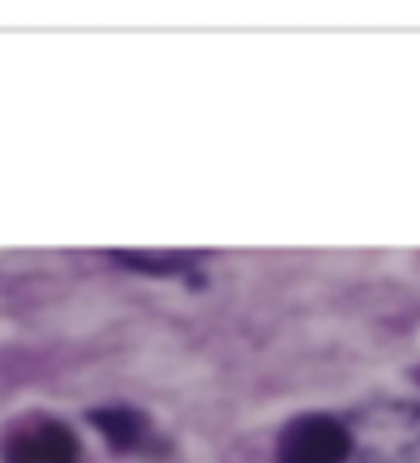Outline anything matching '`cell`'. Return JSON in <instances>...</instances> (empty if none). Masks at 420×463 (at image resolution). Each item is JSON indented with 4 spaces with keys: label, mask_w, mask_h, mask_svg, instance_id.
<instances>
[{
    "label": "cell",
    "mask_w": 420,
    "mask_h": 463,
    "mask_svg": "<svg viewBox=\"0 0 420 463\" xmlns=\"http://www.w3.org/2000/svg\"><path fill=\"white\" fill-rule=\"evenodd\" d=\"M79 441L66 424L43 420L14 435L6 445L9 463H76Z\"/></svg>",
    "instance_id": "obj_2"
},
{
    "label": "cell",
    "mask_w": 420,
    "mask_h": 463,
    "mask_svg": "<svg viewBox=\"0 0 420 463\" xmlns=\"http://www.w3.org/2000/svg\"><path fill=\"white\" fill-rule=\"evenodd\" d=\"M91 422L103 433L109 443L118 449L136 447L144 433L142 416L128 408H105L91 414Z\"/></svg>",
    "instance_id": "obj_3"
},
{
    "label": "cell",
    "mask_w": 420,
    "mask_h": 463,
    "mask_svg": "<svg viewBox=\"0 0 420 463\" xmlns=\"http://www.w3.org/2000/svg\"><path fill=\"white\" fill-rule=\"evenodd\" d=\"M353 453V435L330 414H303L282 430L279 463H345Z\"/></svg>",
    "instance_id": "obj_1"
}]
</instances>
